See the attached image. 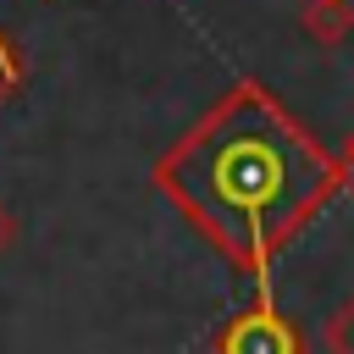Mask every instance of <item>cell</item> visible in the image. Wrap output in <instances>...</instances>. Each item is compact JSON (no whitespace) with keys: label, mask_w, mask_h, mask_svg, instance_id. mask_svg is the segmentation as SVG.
Returning <instances> with one entry per match:
<instances>
[{"label":"cell","mask_w":354,"mask_h":354,"mask_svg":"<svg viewBox=\"0 0 354 354\" xmlns=\"http://www.w3.org/2000/svg\"><path fill=\"white\" fill-rule=\"evenodd\" d=\"M315 183H326L321 160L266 105H238L177 160L171 188L238 249H266L288 232Z\"/></svg>","instance_id":"cell-1"},{"label":"cell","mask_w":354,"mask_h":354,"mask_svg":"<svg viewBox=\"0 0 354 354\" xmlns=\"http://www.w3.org/2000/svg\"><path fill=\"white\" fill-rule=\"evenodd\" d=\"M227 354H293V332L271 310H260V315H243L227 332Z\"/></svg>","instance_id":"cell-2"},{"label":"cell","mask_w":354,"mask_h":354,"mask_svg":"<svg viewBox=\"0 0 354 354\" xmlns=\"http://www.w3.org/2000/svg\"><path fill=\"white\" fill-rule=\"evenodd\" d=\"M326 348L332 354H354V299H343L326 321Z\"/></svg>","instance_id":"cell-3"},{"label":"cell","mask_w":354,"mask_h":354,"mask_svg":"<svg viewBox=\"0 0 354 354\" xmlns=\"http://www.w3.org/2000/svg\"><path fill=\"white\" fill-rule=\"evenodd\" d=\"M6 227H11V221H6V210H0V243H6Z\"/></svg>","instance_id":"cell-4"},{"label":"cell","mask_w":354,"mask_h":354,"mask_svg":"<svg viewBox=\"0 0 354 354\" xmlns=\"http://www.w3.org/2000/svg\"><path fill=\"white\" fill-rule=\"evenodd\" d=\"M0 77H6V61H0Z\"/></svg>","instance_id":"cell-5"}]
</instances>
